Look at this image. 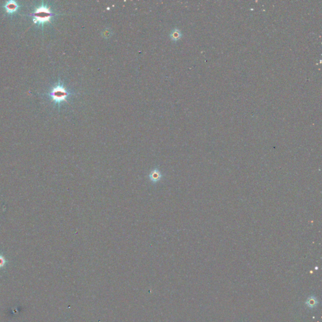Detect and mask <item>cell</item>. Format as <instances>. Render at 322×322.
Here are the masks:
<instances>
[{"label":"cell","mask_w":322,"mask_h":322,"mask_svg":"<svg viewBox=\"0 0 322 322\" xmlns=\"http://www.w3.org/2000/svg\"><path fill=\"white\" fill-rule=\"evenodd\" d=\"M4 263H5V260H4V259L3 257L2 256L0 255V267H1L2 266H3V265H4Z\"/></svg>","instance_id":"7"},{"label":"cell","mask_w":322,"mask_h":322,"mask_svg":"<svg viewBox=\"0 0 322 322\" xmlns=\"http://www.w3.org/2000/svg\"><path fill=\"white\" fill-rule=\"evenodd\" d=\"M54 16V13L51 11L50 8L45 4H42L36 8V10L32 14L33 17V22L35 24L44 25V23L49 22Z\"/></svg>","instance_id":"1"},{"label":"cell","mask_w":322,"mask_h":322,"mask_svg":"<svg viewBox=\"0 0 322 322\" xmlns=\"http://www.w3.org/2000/svg\"><path fill=\"white\" fill-rule=\"evenodd\" d=\"M150 178H151V179L153 181H156L161 179V174L158 171H153L151 173Z\"/></svg>","instance_id":"5"},{"label":"cell","mask_w":322,"mask_h":322,"mask_svg":"<svg viewBox=\"0 0 322 322\" xmlns=\"http://www.w3.org/2000/svg\"><path fill=\"white\" fill-rule=\"evenodd\" d=\"M18 7H19V6H18L17 2L14 1H8L4 4L5 10L9 14H12L16 12L18 9Z\"/></svg>","instance_id":"3"},{"label":"cell","mask_w":322,"mask_h":322,"mask_svg":"<svg viewBox=\"0 0 322 322\" xmlns=\"http://www.w3.org/2000/svg\"><path fill=\"white\" fill-rule=\"evenodd\" d=\"M50 95L51 98L55 103H60L67 100L69 93L64 86L58 85L53 88L50 93Z\"/></svg>","instance_id":"2"},{"label":"cell","mask_w":322,"mask_h":322,"mask_svg":"<svg viewBox=\"0 0 322 322\" xmlns=\"http://www.w3.org/2000/svg\"><path fill=\"white\" fill-rule=\"evenodd\" d=\"M306 303L308 306L312 308H315L317 304H318V301H317L315 297L310 296L307 299Z\"/></svg>","instance_id":"4"},{"label":"cell","mask_w":322,"mask_h":322,"mask_svg":"<svg viewBox=\"0 0 322 322\" xmlns=\"http://www.w3.org/2000/svg\"><path fill=\"white\" fill-rule=\"evenodd\" d=\"M171 37V38H172V40H178L181 37L180 32L178 31V30H177L173 31L172 32Z\"/></svg>","instance_id":"6"}]
</instances>
